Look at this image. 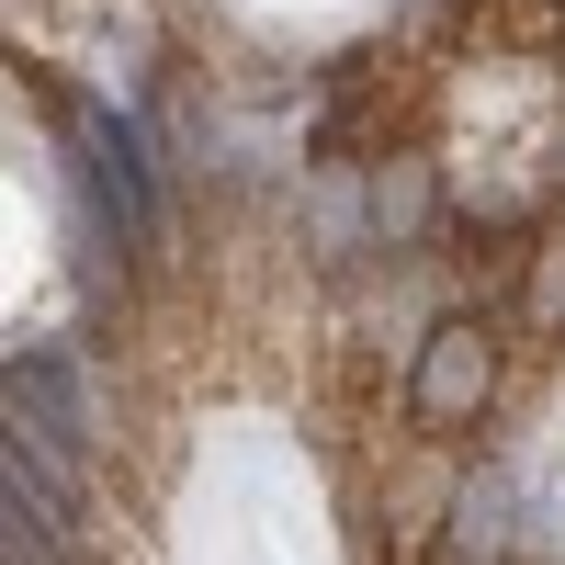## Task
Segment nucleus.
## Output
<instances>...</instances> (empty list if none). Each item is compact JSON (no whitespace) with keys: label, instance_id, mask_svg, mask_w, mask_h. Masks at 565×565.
<instances>
[{"label":"nucleus","instance_id":"nucleus-1","mask_svg":"<svg viewBox=\"0 0 565 565\" xmlns=\"http://www.w3.org/2000/svg\"><path fill=\"white\" fill-rule=\"evenodd\" d=\"M487 362H498V328L487 317H441L430 351H418V373H407V418L418 430H463L476 396H487Z\"/></svg>","mask_w":565,"mask_h":565}]
</instances>
